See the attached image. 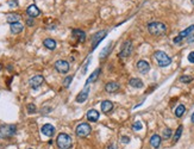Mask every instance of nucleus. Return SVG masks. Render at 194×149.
<instances>
[{
	"mask_svg": "<svg viewBox=\"0 0 194 149\" xmlns=\"http://www.w3.org/2000/svg\"><path fill=\"white\" fill-rule=\"evenodd\" d=\"M148 30L154 36H162L167 31V26L161 21H152L148 24Z\"/></svg>",
	"mask_w": 194,
	"mask_h": 149,
	"instance_id": "obj_1",
	"label": "nucleus"
},
{
	"mask_svg": "<svg viewBox=\"0 0 194 149\" xmlns=\"http://www.w3.org/2000/svg\"><path fill=\"white\" fill-rule=\"evenodd\" d=\"M56 143H57V147L60 149H70L72 146H73V139H72V137L69 135L62 132V134H60L57 136Z\"/></svg>",
	"mask_w": 194,
	"mask_h": 149,
	"instance_id": "obj_2",
	"label": "nucleus"
},
{
	"mask_svg": "<svg viewBox=\"0 0 194 149\" xmlns=\"http://www.w3.org/2000/svg\"><path fill=\"white\" fill-rule=\"evenodd\" d=\"M154 56H155V60L157 61V64H159L160 67H168L169 64L172 63V59L164 53V52L157 50V52H155Z\"/></svg>",
	"mask_w": 194,
	"mask_h": 149,
	"instance_id": "obj_3",
	"label": "nucleus"
},
{
	"mask_svg": "<svg viewBox=\"0 0 194 149\" xmlns=\"http://www.w3.org/2000/svg\"><path fill=\"white\" fill-rule=\"evenodd\" d=\"M17 132V127L13 124H6L0 127V139H10Z\"/></svg>",
	"mask_w": 194,
	"mask_h": 149,
	"instance_id": "obj_4",
	"label": "nucleus"
},
{
	"mask_svg": "<svg viewBox=\"0 0 194 149\" xmlns=\"http://www.w3.org/2000/svg\"><path fill=\"white\" fill-rule=\"evenodd\" d=\"M91 127H89V124H87V123H81V124H79L77 127H76V135L79 136V137H87L89 134H91Z\"/></svg>",
	"mask_w": 194,
	"mask_h": 149,
	"instance_id": "obj_5",
	"label": "nucleus"
},
{
	"mask_svg": "<svg viewBox=\"0 0 194 149\" xmlns=\"http://www.w3.org/2000/svg\"><path fill=\"white\" fill-rule=\"evenodd\" d=\"M131 54H132V42L131 41H126V42L123 44L121 49H120L119 57L125 59V57H129Z\"/></svg>",
	"mask_w": 194,
	"mask_h": 149,
	"instance_id": "obj_6",
	"label": "nucleus"
},
{
	"mask_svg": "<svg viewBox=\"0 0 194 149\" xmlns=\"http://www.w3.org/2000/svg\"><path fill=\"white\" fill-rule=\"evenodd\" d=\"M55 69L61 74H65L69 71V63L65 60H58L55 63Z\"/></svg>",
	"mask_w": 194,
	"mask_h": 149,
	"instance_id": "obj_7",
	"label": "nucleus"
},
{
	"mask_svg": "<svg viewBox=\"0 0 194 149\" xmlns=\"http://www.w3.org/2000/svg\"><path fill=\"white\" fill-rule=\"evenodd\" d=\"M43 82H44V78L42 75H35L33 78H31V79L29 80V85L31 86L33 90L38 88Z\"/></svg>",
	"mask_w": 194,
	"mask_h": 149,
	"instance_id": "obj_8",
	"label": "nucleus"
},
{
	"mask_svg": "<svg viewBox=\"0 0 194 149\" xmlns=\"http://www.w3.org/2000/svg\"><path fill=\"white\" fill-rule=\"evenodd\" d=\"M106 33H107V32L105 31V30H103V31L97 32V33L93 36V38H92V41H93V48H92V50H93L94 48H97L98 44L106 37Z\"/></svg>",
	"mask_w": 194,
	"mask_h": 149,
	"instance_id": "obj_9",
	"label": "nucleus"
},
{
	"mask_svg": "<svg viewBox=\"0 0 194 149\" xmlns=\"http://www.w3.org/2000/svg\"><path fill=\"white\" fill-rule=\"evenodd\" d=\"M137 69L140 71L142 74H147L150 71V64L148 63L147 61H144V60H140L137 62Z\"/></svg>",
	"mask_w": 194,
	"mask_h": 149,
	"instance_id": "obj_10",
	"label": "nucleus"
},
{
	"mask_svg": "<svg viewBox=\"0 0 194 149\" xmlns=\"http://www.w3.org/2000/svg\"><path fill=\"white\" fill-rule=\"evenodd\" d=\"M88 94H89V87L86 86V87L77 94L76 101H77V103H84V101H86V99L88 98Z\"/></svg>",
	"mask_w": 194,
	"mask_h": 149,
	"instance_id": "obj_11",
	"label": "nucleus"
},
{
	"mask_svg": "<svg viewBox=\"0 0 194 149\" xmlns=\"http://www.w3.org/2000/svg\"><path fill=\"white\" fill-rule=\"evenodd\" d=\"M119 88H120V86H119V84L116 82V81H110V82H107L106 86H105V90H106L107 93H116Z\"/></svg>",
	"mask_w": 194,
	"mask_h": 149,
	"instance_id": "obj_12",
	"label": "nucleus"
},
{
	"mask_svg": "<svg viewBox=\"0 0 194 149\" xmlns=\"http://www.w3.org/2000/svg\"><path fill=\"white\" fill-rule=\"evenodd\" d=\"M26 13H28V16H30L31 18H36V17H38V16L41 14V11H39V9H38L36 5H30V6L26 9Z\"/></svg>",
	"mask_w": 194,
	"mask_h": 149,
	"instance_id": "obj_13",
	"label": "nucleus"
},
{
	"mask_svg": "<svg viewBox=\"0 0 194 149\" xmlns=\"http://www.w3.org/2000/svg\"><path fill=\"white\" fill-rule=\"evenodd\" d=\"M41 131H42L43 135L48 136V137H51L55 134V128L51 124H44L43 127H42V129H41Z\"/></svg>",
	"mask_w": 194,
	"mask_h": 149,
	"instance_id": "obj_14",
	"label": "nucleus"
},
{
	"mask_svg": "<svg viewBox=\"0 0 194 149\" xmlns=\"http://www.w3.org/2000/svg\"><path fill=\"white\" fill-rule=\"evenodd\" d=\"M87 119H88L89 122H92V123L98 122V119H99V112H98L97 110H94V109H91V110L87 112Z\"/></svg>",
	"mask_w": 194,
	"mask_h": 149,
	"instance_id": "obj_15",
	"label": "nucleus"
},
{
	"mask_svg": "<svg viewBox=\"0 0 194 149\" xmlns=\"http://www.w3.org/2000/svg\"><path fill=\"white\" fill-rule=\"evenodd\" d=\"M101 111L104 112V113H110L112 110H113V104H112V101H110V100H104L103 103H101Z\"/></svg>",
	"mask_w": 194,
	"mask_h": 149,
	"instance_id": "obj_16",
	"label": "nucleus"
},
{
	"mask_svg": "<svg viewBox=\"0 0 194 149\" xmlns=\"http://www.w3.org/2000/svg\"><path fill=\"white\" fill-rule=\"evenodd\" d=\"M73 37H75L76 40H77V42L82 43L86 41V33L82 31V30H73Z\"/></svg>",
	"mask_w": 194,
	"mask_h": 149,
	"instance_id": "obj_17",
	"label": "nucleus"
},
{
	"mask_svg": "<svg viewBox=\"0 0 194 149\" xmlns=\"http://www.w3.org/2000/svg\"><path fill=\"white\" fill-rule=\"evenodd\" d=\"M161 136L160 135H157V134H155V135H152L150 137V144L152 148L157 149L159 147H160V144H161Z\"/></svg>",
	"mask_w": 194,
	"mask_h": 149,
	"instance_id": "obj_18",
	"label": "nucleus"
},
{
	"mask_svg": "<svg viewBox=\"0 0 194 149\" xmlns=\"http://www.w3.org/2000/svg\"><path fill=\"white\" fill-rule=\"evenodd\" d=\"M11 32L12 33H14V35H17V33H19V32L23 31V29H24V25H23L22 23H19V21H17V23H13L11 24Z\"/></svg>",
	"mask_w": 194,
	"mask_h": 149,
	"instance_id": "obj_19",
	"label": "nucleus"
},
{
	"mask_svg": "<svg viewBox=\"0 0 194 149\" xmlns=\"http://www.w3.org/2000/svg\"><path fill=\"white\" fill-rule=\"evenodd\" d=\"M100 72H101V69L100 68H98V69H95L92 74H91V76L87 79V82H86V86H88L89 84H92V82H95L97 81V79L99 78V74H100Z\"/></svg>",
	"mask_w": 194,
	"mask_h": 149,
	"instance_id": "obj_20",
	"label": "nucleus"
},
{
	"mask_svg": "<svg viewBox=\"0 0 194 149\" xmlns=\"http://www.w3.org/2000/svg\"><path fill=\"white\" fill-rule=\"evenodd\" d=\"M6 21H7V23H10V24L17 23V21H21V16L18 13H10V14H7Z\"/></svg>",
	"mask_w": 194,
	"mask_h": 149,
	"instance_id": "obj_21",
	"label": "nucleus"
},
{
	"mask_svg": "<svg viewBox=\"0 0 194 149\" xmlns=\"http://www.w3.org/2000/svg\"><path fill=\"white\" fill-rule=\"evenodd\" d=\"M194 32V25H191V26H188L187 29H185L183 31H181L179 33V37H181V38H185V37H188V36H191L192 33Z\"/></svg>",
	"mask_w": 194,
	"mask_h": 149,
	"instance_id": "obj_22",
	"label": "nucleus"
},
{
	"mask_svg": "<svg viewBox=\"0 0 194 149\" xmlns=\"http://www.w3.org/2000/svg\"><path fill=\"white\" fill-rule=\"evenodd\" d=\"M129 84L130 86H132V87H135V88H142V87H143V81H142L140 79H137V78L130 79Z\"/></svg>",
	"mask_w": 194,
	"mask_h": 149,
	"instance_id": "obj_23",
	"label": "nucleus"
},
{
	"mask_svg": "<svg viewBox=\"0 0 194 149\" xmlns=\"http://www.w3.org/2000/svg\"><path fill=\"white\" fill-rule=\"evenodd\" d=\"M44 47L47 48V49H49V50H54L55 48H56V42H55L54 40H51V38H47V40H44Z\"/></svg>",
	"mask_w": 194,
	"mask_h": 149,
	"instance_id": "obj_24",
	"label": "nucleus"
},
{
	"mask_svg": "<svg viewBox=\"0 0 194 149\" xmlns=\"http://www.w3.org/2000/svg\"><path fill=\"white\" fill-rule=\"evenodd\" d=\"M112 48H113V44H112V43H108L107 45H106V47H105V48L101 50V54H100V59H101V60H103V59H105L108 54L111 53Z\"/></svg>",
	"mask_w": 194,
	"mask_h": 149,
	"instance_id": "obj_25",
	"label": "nucleus"
},
{
	"mask_svg": "<svg viewBox=\"0 0 194 149\" xmlns=\"http://www.w3.org/2000/svg\"><path fill=\"white\" fill-rule=\"evenodd\" d=\"M185 111H186V107H185V105L180 104L179 106L175 109V116H176L177 118L182 117L183 115H185Z\"/></svg>",
	"mask_w": 194,
	"mask_h": 149,
	"instance_id": "obj_26",
	"label": "nucleus"
},
{
	"mask_svg": "<svg viewBox=\"0 0 194 149\" xmlns=\"http://www.w3.org/2000/svg\"><path fill=\"white\" fill-rule=\"evenodd\" d=\"M182 130H183V127L182 125H180L179 128H177V130H176V132H175V135H174V142H177L179 139H180V137H181V135H182Z\"/></svg>",
	"mask_w": 194,
	"mask_h": 149,
	"instance_id": "obj_27",
	"label": "nucleus"
},
{
	"mask_svg": "<svg viewBox=\"0 0 194 149\" xmlns=\"http://www.w3.org/2000/svg\"><path fill=\"white\" fill-rule=\"evenodd\" d=\"M192 80H193V76L191 75H182L180 78V82H183V84H189Z\"/></svg>",
	"mask_w": 194,
	"mask_h": 149,
	"instance_id": "obj_28",
	"label": "nucleus"
},
{
	"mask_svg": "<svg viewBox=\"0 0 194 149\" xmlns=\"http://www.w3.org/2000/svg\"><path fill=\"white\" fill-rule=\"evenodd\" d=\"M132 129L135 130V131H140L143 129V124H142V122L140 120H136L135 123H133V125H132Z\"/></svg>",
	"mask_w": 194,
	"mask_h": 149,
	"instance_id": "obj_29",
	"label": "nucleus"
},
{
	"mask_svg": "<svg viewBox=\"0 0 194 149\" xmlns=\"http://www.w3.org/2000/svg\"><path fill=\"white\" fill-rule=\"evenodd\" d=\"M172 130L169 128H167V129H164L163 130V139H170L172 137Z\"/></svg>",
	"mask_w": 194,
	"mask_h": 149,
	"instance_id": "obj_30",
	"label": "nucleus"
},
{
	"mask_svg": "<svg viewBox=\"0 0 194 149\" xmlns=\"http://www.w3.org/2000/svg\"><path fill=\"white\" fill-rule=\"evenodd\" d=\"M72 81H73V76H72V75L67 76L65 80H63V86H65V87H69V85H70Z\"/></svg>",
	"mask_w": 194,
	"mask_h": 149,
	"instance_id": "obj_31",
	"label": "nucleus"
},
{
	"mask_svg": "<svg viewBox=\"0 0 194 149\" xmlns=\"http://www.w3.org/2000/svg\"><path fill=\"white\" fill-rule=\"evenodd\" d=\"M26 109H28V112H29V113H35L36 110H37V107H36L35 104H28Z\"/></svg>",
	"mask_w": 194,
	"mask_h": 149,
	"instance_id": "obj_32",
	"label": "nucleus"
},
{
	"mask_svg": "<svg viewBox=\"0 0 194 149\" xmlns=\"http://www.w3.org/2000/svg\"><path fill=\"white\" fill-rule=\"evenodd\" d=\"M120 141H121L124 144H128L130 142V137H128V136H121V137H120Z\"/></svg>",
	"mask_w": 194,
	"mask_h": 149,
	"instance_id": "obj_33",
	"label": "nucleus"
},
{
	"mask_svg": "<svg viewBox=\"0 0 194 149\" xmlns=\"http://www.w3.org/2000/svg\"><path fill=\"white\" fill-rule=\"evenodd\" d=\"M188 61L191 63H194V52H192V53L188 55Z\"/></svg>",
	"mask_w": 194,
	"mask_h": 149,
	"instance_id": "obj_34",
	"label": "nucleus"
},
{
	"mask_svg": "<svg viewBox=\"0 0 194 149\" xmlns=\"http://www.w3.org/2000/svg\"><path fill=\"white\" fill-rule=\"evenodd\" d=\"M9 5H10L11 7H16V6H17V1H16V0H10V1H9Z\"/></svg>",
	"mask_w": 194,
	"mask_h": 149,
	"instance_id": "obj_35",
	"label": "nucleus"
},
{
	"mask_svg": "<svg viewBox=\"0 0 194 149\" xmlns=\"http://www.w3.org/2000/svg\"><path fill=\"white\" fill-rule=\"evenodd\" d=\"M48 110H51V109H50V107H43V109H42L43 113H48V112H50V111H48Z\"/></svg>",
	"mask_w": 194,
	"mask_h": 149,
	"instance_id": "obj_36",
	"label": "nucleus"
},
{
	"mask_svg": "<svg viewBox=\"0 0 194 149\" xmlns=\"http://www.w3.org/2000/svg\"><path fill=\"white\" fill-rule=\"evenodd\" d=\"M26 23H28V24H29V26H32V25H33V21H31V19H29V21H26Z\"/></svg>",
	"mask_w": 194,
	"mask_h": 149,
	"instance_id": "obj_37",
	"label": "nucleus"
},
{
	"mask_svg": "<svg viewBox=\"0 0 194 149\" xmlns=\"http://www.w3.org/2000/svg\"><path fill=\"white\" fill-rule=\"evenodd\" d=\"M107 149H116V147H114L113 144H111V146H110V147H108Z\"/></svg>",
	"mask_w": 194,
	"mask_h": 149,
	"instance_id": "obj_38",
	"label": "nucleus"
},
{
	"mask_svg": "<svg viewBox=\"0 0 194 149\" xmlns=\"http://www.w3.org/2000/svg\"><path fill=\"white\" fill-rule=\"evenodd\" d=\"M191 119H192V123H194V112L193 115H192V117H191Z\"/></svg>",
	"mask_w": 194,
	"mask_h": 149,
	"instance_id": "obj_39",
	"label": "nucleus"
},
{
	"mask_svg": "<svg viewBox=\"0 0 194 149\" xmlns=\"http://www.w3.org/2000/svg\"><path fill=\"white\" fill-rule=\"evenodd\" d=\"M1 69H2V64L0 63V71H1Z\"/></svg>",
	"mask_w": 194,
	"mask_h": 149,
	"instance_id": "obj_40",
	"label": "nucleus"
},
{
	"mask_svg": "<svg viewBox=\"0 0 194 149\" xmlns=\"http://www.w3.org/2000/svg\"><path fill=\"white\" fill-rule=\"evenodd\" d=\"M192 2H193V5H194V0H192Z\"/></svg>",
	"mask_w": 194,
	"mask_h": 149,
	"instance_id": "obj_41",
	"label": "nucleus"
},
{
	"mask_svg": "<svg viewBox=\"0 0 194 149\" xmlns=\"http://www.w3.org/2000/svg\"><path fill=\"white\" fill-rule=\"evenodd\" d=\"M30 149H31V148H30Z\"/></svg>",
	"mask_w": 194,
	"mask_h": 149,
	"instance_id": "obj_42",
	"label": "nucleus"
}]
</instances>
